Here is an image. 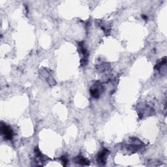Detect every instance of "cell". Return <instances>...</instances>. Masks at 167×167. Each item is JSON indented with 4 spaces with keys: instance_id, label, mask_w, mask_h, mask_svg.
Listing matches in <instances>:
<instances>
[{
    "instance_id": "obj_1",
    "label": "cell",
    "mask_w": 167,
    "mask_h": 167,
    "mask_svg": "<svg viewBox=\"0 0 167 167\" xmlns=\"http://www.w3.org/2000/svg\"><path fill=\"white\" fill-rule=\"evenodd\" d=\"M1 130L6 139L11 140L13 138V132L9 126H7L6 125H2Z\"/></svg>"
},
{
    "instance_id": "obj_2",
    "label": "cell",
    "mask_w": 167,
    "mask_h": 167,
    "mask_svg": "<svg viewBox=\"0 0 167 167\" xmlns=\"http://www.w3.org/2000/svg\"><path fill=\"white\" fill-rule=\"evenodd\" d=\"M102 86L100 84V83L99 84L97 83L92 86V88H91L90 92L93 97H98L99 96L100 93L102 92Z\"/></svg>"
},
{
    "instance_id": "obj_3",
    "label": "cell",
    "mask_w": 167,
    "mask_h": 167,
    "mask_svg": "<svg viewBox=\"0 0 167 167\" xmlns=\"http://www.w3.org/2000/svg\"><path fill=\"white\" fill-rule=\"evenodd\" d=\"M109 153V151L104 149L103 150H102L101 152L99 153L98 156V161L99 162L102 163V164H105L106 162V160H107V155Z\"/></svg>"
},
{
    "instance_id": "obj_4",
    "label": "cell",
    "mask_w": 167,
    "mask_h": 167,
    "mask_svg": "<svg viewBox=\"0 0 167 167\" xmlns=\"http://www.w3.org/2000/svg\"><path fill=\"white\" fill-rule=\"evenodd\" d=\"M77 162L79 163V164H81L82 165H88L89 164V161L86 159L85 158H84L83 157H78L77 158Z\"/></svg>"
},
{
    "instance_id": "obj_5",
    "label": "cell",
    "mask_w": 167,
    "mask_h": 167,
    "mask_svg": "<svg viewBox=\"0 0 167 167\" xmlns=\"http://www.w3.org/2000/svg\"><path fill=\"white\" fill-rule=\"evenodd\" d=\"M62 161L64 162V163H66L67 162V161H68V160L67 159V158L65 157H62Z\"/></svg>"
}]
</instances>
